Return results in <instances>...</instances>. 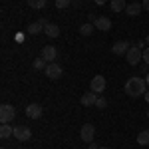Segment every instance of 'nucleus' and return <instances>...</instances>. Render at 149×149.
Returning <instances> with one entry per match:
<instances>
[{"label": "nucleus", "instance_id": "1", "mask_svg": "<svg viewBox=\"0 0 149 149\" xmlns=\"http://www.w3.org/2000/svg\"><path fill=\"white\" fill-rule=\"evenodd\" d=\"M147 92V81L137 78V76H133V78H129L125 81V93L129 97H139V95H145Z\"/></svg>", "mask_w": 149, "mask_h": 149}, {"label": "nucleus", "instance_id": "2", "mask_svg": "<svg viewBox=\"0 0 149 149\" xmlns=\"http://www.w3.org/2000/svg\"><path fill=\"white\" fill-rule=\"evenodd\" d=\"M14 117H16V107L10 105V103H2L0 105V121L2 123H10Z\"/></svg>", "mask_w": 149, "mask_h": 149}, {"label": "nucleus", "instance_id": "3", "mask_svg": "<svg viewBox=\"0 0 149 149\" xmlns=\"http://www.w3.org/2000/svg\"><path fill=\"white\" fill-rule=\"evenodd\" d=\"M125 60H127L129 66H137L139 60H143V50H141L139 46H131L129 52L125 54Z\"/></svg>", "mask_w": 149, "mask_h": 149}, {"label": "nucleus", "instance_id": "4", "mask_svg": "<svg viewBox=\"0 0 149 149\" xmlns=\"http://www.w3.org/2000/svg\"><path fill=\"white\" fill-rule=\"evenodd\" d=\"M105 86H107V81H105L103 76H93L92 84H90V90L95 92L97 95H102V92H105Z\"/></svg>", "mask_w": 149, "mask_h": 149}, {"label": "nucleus", "instance_id": "5", "mask_svg": "<svg viewBox=\"0 0 149 149\" xmlns=\"http://www.w3.org/2000/svg\"><path fill=\"white\" fill-rule=\"evenodd\" d=\"M44 72H46V76L50 78V80H58V78H62V74H64V70H62V66H60V64H56V62L48 64Z\"/></svg>", "mask_w": 149, "mask_h": 149}, {"label": "nucleus", "instance_id": "6", "mask_svg": "<svg viewBox=\"0 0 149 149\" xmlns=\"http://www.w3.org/2000/svg\"><path fill=\"white\" fill-rule=\"evenodd\" d=\"M14 137L18 141H28L32 137V131H30V127H26V125H16L14 127Z\"/></svg>", "mask_w": 149, "mask_h": 149}, {"label": "nucleus", "instance_id": "7", "mask_svg": "<svg viewBox=\"0 0 149 149\" xmlns=\"http://www.w3.org/2000/svg\"><path fill=\"white\" fill-rule=\"evenodd\" d=\"M93 135H95V127L92 125V123H84L81 125V131H80V137L86 141V143H90V141H93Z\"/></svg>", "mask_w": 149, "mask_h": 149}, {"label": "nucleus", "instance_id": "8", "mask_svg": "<svg viewBox=\"0 0 149 149\" xmlns=\"http://www.w3.org/2000/svg\"><path fill=\"white\" fill-rule=\"evenodd\" d=\"M129 42H125V40H119V42H115L113 46H111V52H113L115 56H125L127 52H129Z\"/></svg>", "mask_w": 149, "mask_h": 149}, {"label": "nucleus", "instance_id": "9", "mask_svg": "<svg viewBox=\"0 0 149 149\" xmlns=\"http://www.w3.org/2000/svg\"><path fill=\"white\" fill-rule=\"evenodd\" d=\"M95 102H97V93L92 90L81 95V105H86V107H95Z\"/></svg>", "mask_w": 149, "mask_h": 149}, {"label": "nucleus", "instance_id": "10", "mask_svg": "<svg viewBox=\"0 0 149 149\" xmlns=\"http://www.w3.org/2000/svg\"><path fill=\"white\" fill-rule=\"evenodd\" d=\"M42 58L46 60L48 64H52V62L58 58V50L54 46H44V48H42Z\"/></svg>", "mask_w": 149, "mask_h": 149}, {"label": "nucleus", "instance_id": "11", "mask_svg": "<svg viewBox=\"0 0 149 149\" xmlns=\"http://www.w3.org/2000/svg\"><path fill=\"white\" fill-rule=\"evenodd\" d=\"M26 115H28L30 119H38V117L42 115V105H40V103H30V105L26 107Z\"/></svg>", "mask_w": 149, "mask_h": 149}, {"label": "nucleus", "instance_id": "12", "mask_svg": "<svg viewBox=\"0 0 149 149\" xmlns=\"http://www.w3.org/2000/svg\"><path fill=\"white\" fill-rule=\"evenodd\" d=\"M93 26H95L97 30H102V32H107V30L111 28V20H109L107 16H97V20L93 22Z\"/></svg>", "mask_w": 149, "mask_h": 149}, {"label": "nucleus", "instance_id": "13", "mask_svg": "<svg viewBox=\"0 0 149 149\" xmlns=\"http://www.w3.org/2000/svg\"><path fill=\"white\" fill-rule=\"evenodd\" d=\"M141 10H143V4H139V2H131V4H127L125 14H127V16H139Z\"/></svg>", "mask_w": 149, "mask_h": 149}, {"label": "nucleus", "instance_id": "14", "mask_svg": "<svg viewBox=\"0 0 149 149\" xmlns=\"http://www.w3.org/2000/svg\"><path fill=\"white\" fill-rule=\"evenodd\" d=\"M44 34H46L48 38H58V36H60V26L48 22L46 26H44Z\"/></svg>", "mask_w": 149, "mask_h": 149}, {"label": "nucleus", "instance_id": "15", "mask_svg": "<svg viewBox=\"0 0 149 149\" xmlns=\"http://www.w3.org/2000/svg\"><path fill=\"white\" fill-rule=\"evenodd\" d=\"M14 135V129H12L8 123H2V127H0V137L2 139H8Z\"/></svg>", "mask_w": 149, "mask_h": 149}, {"label": "nucleus", "instance_id": "16", "mask_svg": "<svg viewBox=\"0 0 149 149\" xmlns=\"http://www.w3.org/2000/svg\"><path fill=\"white\" fill-rule=\"evenodd\" d=\"M42 30H44V24L40 22V20H38V22H34V24H30V26H28V34H32V36L40 34V32H42Z\"/></svg>", "mask_w": 149, "mask_h": 149}, {"label": "nucleus", "instance_id": "17", "mask_svg": "<svg viewBox=\"0 0 149 149\" xmlns=\"http://www.w3.org/2000/svg\"><path fill=\"white\" fill-rule=\"evenodd\" d=\"M111 10L113 12H123L127 8V4H125V0H111Z\"/></svg>", "mask_w": 149, "mask_h": 149}, {"label": "nucleus", "instance_id": "18", "mask_svg": "<svg viewBox=\"0 0 149 149\" xmlns=\"http://www.w3.org/2000/svg\"><path fill=\"white\" fill-rule=\"evenodd\" d=\"M137 143H139V145H149V129H143V131H139Z\"/></svg>", "mask_w": 149, "mask_h": 149}, {"label": "nucleus", "instance_id": "19", "mask_svg": "<svg viewBox=\"0 0 149 149\" xmlns=\"http://www.w3.org/2000/svg\"><path fill=\"white\" fill-rule=\"evenodd\" d=\"M93 28H95V26H93L92 22L81 24V26H80V34H81V36H90V34H92V30H93Z\"/></svg>", "mask_w": 149, "mask_h": 149}, {"label": "nucleus", "instance_id": "20", "mask_svg": "<svg viewBox=\"0 0 149 149\" xmlns=\"http://www.w3.org/2000/svg\"><path fill=\"white\" fill-rule=\"evenodd\" d=\"M28 6H30V8H36V10H40V8L46 6V0H28Z\"/></svg>", "mask_w": 149, "mask_h": 149}, {"label": "nucleus", "instance_id": "21", "mask_svg": "<svg viewBox=\"0 0 149 149\" xmlns=\"http://www.w3.org/2000/svg\"><path fill=\"white\" fill-rule=\"evenodd\" d=\"M46 60H44V58L40 56V58H36L34 60V70H46Z\"/></svg>", "mask_w": 149, "mask_h": 149}, {"label": "nucleus", "instance_id": "22", "mask_svg": "<svg viewBox=\"0 0 149 149\" xmlns=\"http://www.w3.org/2000/svg\"><path fill=\"white\" fill-rule=\"evenodd\" d=\"M107 105V100L103 97V95H97V102H95V107H100V109H103Z\"/></svg>", "mask_w": 149, "mask_h": 149}, {"label": "nucleus", "instance_id": "23", "mask_svg": "<svg viewBox=\"0 0 149 149\" xmlns=\"http://www.w3.org/2000/svg\"><path fill=\"white\" fill-rule=\"evenodd\" d=\"M72 0H56V8H68Z\"/></svg>", "mask_w": 149, "mask_h": 149}, {"label": "nucleus", "instance_id": "24", "mask_svg": "<svg viewBox=\"0 0 149 149\" xmlns=\"http://www.w3.org/2000/svg\"><path fill=\"white\" fill-rule=\"evenodd\" d=\"M143 62L149 66V48H145V50H143Z\"/></svg>", "mask_w": 149, "mask_h": 149}, {"label": "nucleus", "instance_id": "25", "mask_svg": "<svg viewBox=\"0 0 149 149\" xmlns=\"http://www.w3.org/2000/svg\"><path fill=\"white\" fill-rule=\"evenodd\" d=\"M88 147H90V149H100L95 143H93V141H90V143H88Z\"/></svg>", "mask_w": 149, "mask_h": 149}, {"label": "nucleus", "instance_id": "26", "mask_svg": "<svg viewBox=\"0 0 149 149\" xmlns=\"http://www.w3.org/2000/svg\"><path fill=\"white\" fill-rule=\"evenodd\" d=\"M143 8H145V10H149V0H143Z\"/></svg>", "mask_w": 149, "mask_h": 149}, {"label": "nucleus", "instance_id": "27", "mask_svg": "<svg viewBox=\"0 0 149 149\" xmlns=\"http://www.w3.org/2000/svg\"><path fill=\"white\" fill-rule=\"evenodd\" d=\"M93 2H95V4H100V6H102V4H105V2H107V0H93Z\"/></svg>", "mask_w": 149, "mask_h": 149}, {"label": "nucleus", "instance_id": "28", "mask_svg": "<svg viewBox=\"0 0 149 149\" xmlns=\"http://www.w3.org/2000/svg\"><path fill=\"white\" fill-rule=\"evenodd\" d=\"M145 102L149 103V92H145Z\"/></svg>", "mask_w": 149, "mask_h": 149}, {"label": "nucleus", "instance_id": "29", "mask_svg": "<svg viewBox=\"0 0 149 149\" xmlns=\"http://www.w3.org/2000/svg\"><path fill=\"white\" fill-rule=\"evenodd\" d=\"M145 81H147V86H149V74H147V78H145Z\"/></svg>", "mask_w": 149, "mask_h": 149}, {"label": "nucleus", "instance_id": "30", "mask_svg": "<svg viewBox=\"0 0 149 149\" xmlns=\"http://www.w3.org/2000/svg\"><path fill=\"white\" fill-rule=\"evenodd\" d=\"M145 44H149V36H147V38H145Z\"/></svg>", "mask_w": 149, "mask_h": 149}, {"label": "nucleus", "instance_id": "31", "mask_svg": "<svg viewBox=\"0 0 149 149\" xmlns=\"http://www.w3.org/2000/svg\"><path fill=\"white\" fill-rule=\"evenodd\" d=\"M100 149H107V147H100Z\"/></svg>", "mask_w": 149, "mask_h": 149}, {"label": "nucleus", "instance_id": "32", "mask_svg": "<svg viewBox=\"0 0 149 149\" xmlns=\"http://www.w3.org/2000/svg\"><path fill=\"white\" fill-rule=\"evenodd\" d=\"M147 117H149V111H147Z\"/></svg>", "mask_w": 149, "mask_h": 149}, {"label": "nucleus", "instance_id": "33", "mask_svg": "<svg viewBox=\"0 0 149 149\" xmlns=\"http://www.w3.org/2000/svg\"><path fill=\"white\" fill-rule=\"evenodd\" d=\"M2 149H4V147H2Z\"/></svg>", "mask_w": 149, "mask_h": 149}]
</instances>
